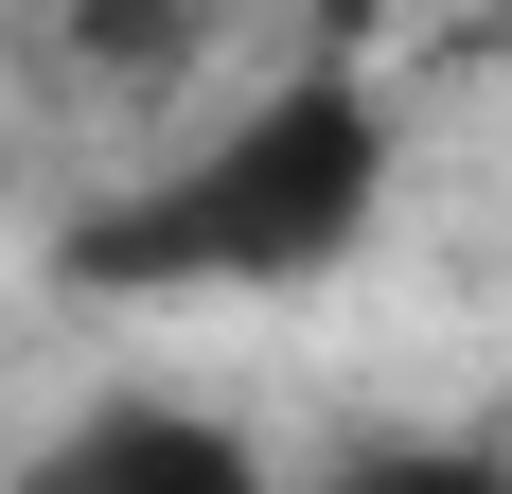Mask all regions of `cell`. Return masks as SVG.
<instances>
[{"mask_svg":"<svg viewBox=\"0 0 512 494\" xmlns=\"http://www.w3.org/2000/svg\"><path fill=\"white\" fill-rule=\"evenodd\" d=\"M318 494H512V459H477V442H371V459H336Z\"/></svg>","mask_w":512,"mask_h":494,"instance_id":"277c9868","label":"cell"},{"mask_svg":"<svg viewBox=\"0 0 512 494\" xmlns=\"http://www.w3.org/2000/svg\"><path fill=\"white\" fill-rule=\"evenodd\" d=\"M212 36V0H71V53L89 71H177Z\"/></svg>","mask_w":512,"mask_h":494,"instance_id":"3957f363","label":"cell"},{"mask_svg":"<svg viewBox=\"0 0 512 494\" xmlns=\"http://www.w3.org/2000/svg\"><path fill=\"white\" fill-rule=\"evenodd\" d=\"M389 212V106L354 71H301V89L230 106L195 159H159L142 195H106L71 230V283L89 300H265V283H336Z\"/></svg>","mask_w":512,"mask_h":494,"instance_id":"6da1fadb","label":"cell"},{"mask_svg":"<svg viewBox=\"0 0 512 494\" xmlns=\"http://www.w3.org/2000/svg\"><path fill=\"white\" fill-rule=\"evenodd\" d=\"M18 494H283L212 406H89L71 442L18 459Z\"/></svg>","mask_w":512,"mask_h":494,"instance_id":"7a4b0ae2","label":"cell"}]
</instances>
